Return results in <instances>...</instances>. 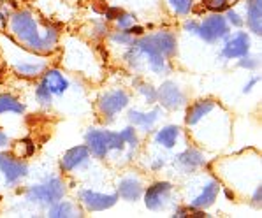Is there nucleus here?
Here are the masks:
<instances>
[{
    "label": "nucleus",
    "instance_id": "nucleus-18",
    "mask_svg": "<svg viewBox=\"0 0 262 218\" xmlns=\"http://www.w3.org/2000/svg\"><path fill=\"white\" fill-rule=\"evenodd\" d=\"M215 109V102L213 100H197L195 104H192L187 111V123L188 125H195L199 123L203 118H206L209 113Z\"/></svg>",
    "mask_w": 262,
    "mask_h": 218
},
{
    "label": "nucleus",
    "instance_id": "nucleus-2",
    "mask_svg": "<svg viewBox=\"0 0 262 218\" xmlns=\"http://www.w3.org/2000/svg\"><path fill=\"white\" fill-rule=\"evenodd\" d=\"M127 146V141L122 132L110 130H90L86 134V148L97 159H104L110 151H123Z\"/></svg>",
    "mask_w": 262,
    "mask_h": 218
},
{
    "label": "nucleus",
    "instance_id": "nucleus-33",
    "mask_svg": "<svg viewBox=\"0 0 262 218\" xmlns=\"http://www.w3.org/2000/svg\"><path fill=\"white\" fill-rule=\"evenodd\" d=\"M7 143H9V137H7V134H4V132L0 130V148L7 146Z\"/></svg>",
    "mask_w": 262,
    "mask_h": 218
},
{
    "label": "nucleus",
    "instance_id": "nucleus-9",
    "mask_svg": "<svg viewBox=\"0 0 262 218\" xmlns=\"http://www.w3.org/2000/svg\"><path fill=\"white\" fill-rule=\"evenodd\" d=\"M79 201L90 211H106L116 204L118 195H106V193H99L94 190H83L79 193Z\"/></svg>",
    "mask_w": 262,
    "mask_h": 218
},
{
    "label": "nucleus",
    "instance_id": "nucleus-36",
    "mask_svg": "<svg viewBox=\"0 0 262 218\" xmlns=\"http://www.w3.org/2000/svg\"><path fill=\"white\" fill-rule=\"evenodd\" d=\"M232 2H236V0H232Z\"/></svg>",
    "mask_w": 262,
    "mask_h": 218
},
{
    "label": "nucleus",
    "instance_id": "nucleus-26",
    "mask_svg": "<svg viewBox=\"0 0 262 218\" xmlns=\"http://www.w3.org/2000/svg\"><path fill=\"white\" fill-rule=\"evenodd\" d=\"M35 97H37V100L41 104H50L51 102V97H53V95H51V92L41 83L37 88H35Z\"/></svg>",
    "mask_w": 262,
    "mask_h": 218
},
{
    "label": "nucleus",
    "instance_id": "nucleus-30",
    "mask_svg": "<svg viewBox=\"0 0 262 218\" xmlns=\"http://www.w3.org/2000/svg\"><path fill=\"white\" fill-rule=\"evenodd\" d=\"M113 41L115 42H120V44H132V34H128L127 30H122V32H116L115 35H113Z\"/></svg>",
    "mask_w": 262,
    "mask_h": 218
},
{
    "label": "nucleus",
    "instance_id": "nucleus-21",
    "mask_svg": "<svg viewBox=\"0 0 262 218\" xmlns=\"http://www.w3.org/2000/svg\"><path fill=\"white\" fill-rule=\"evenodd\" d=\"M180 136V128L176 125H167V127L160 128L157 134V143L164 148H172L176 144V139Z\"/></svg>",
    "mask_w": 262,
    "mask_h": 218
},
{
    "label": "nucleus",
    "instance_id": "nucleus-24",
    "mask_svg": "<svg viewBox=\"0 0 262 218\" xmlns=\"http://www.w3.org/2000/svg\"><path fill=\"white\" fill-rule=\"evenodd\" d=\"M48 215L53 216V218H69V216H76L74 211V206L71 203H66V201H56L53 203V208H50Z\"/></svg>",
    "mask_w": 262,
    "mask_h": 218
},
{
    "label": "nucleus",
    "instance_id": "nucleus-14",
    "mask_svg": "<svg viewBox=\"0 0 262 218\" xmlns=\"http://www.w3.org/2000/svg\"><path fill=\"white\" fill-rule=\"evenodd\" d=\"M41 83L51 92V95H62L63 92H67V88H69L67 78L60 71H56V69H51V71L44 72Z\"/></svg>",
    "mask_w": 262,
    "mask_h": 218
},
{
    "label": "nucleus",
    "instance_id": "nucleus-23",
    "mask_svg": "<svg viewBox=\"0 0 262 218\" xmlns=\"http://www.w3.org/2000/svg\"><path fill=\"white\" fill-rule=\"evenodd\" d=\"M34 58H27L25 62H16L14 63V69L18 74L21 76H37L39 72L44 71L46 63L44 62H32Z\"/></svg>",
    "mask_w": 262,
    "mask_h": 218
},
{
    "label": "nucleus",
    "instance_id": "nucleus-3",
    "mask_svg": "<svg viewBox=\"0 0 262 218\" xmlns=\"http://www.w3.org/2000/svg\"><path fill=\"white\" fill-rule=\"evenodd\" d=\"M185 28H187L188 32H192V34L199 35V37L206 42H216L229 34L227 19L220 14L208 16V18L201 23L188 21V23H185Z\"/></svg>",
    "mask_w": 262,
    "mask_h": 218
},
{
    "label": "nucleus",
    "instance_id": "nucleus-4",
    "mask_svg": "<svg viewBox=\"0 0 262 218\" xmlns=\"http://www.w3.org/2000/svg\"><path fill=\"white\" fill-rule=\"evenodd\" d=\"M66 193V183L60 178H50L44 183L34 185L27 190V199L37 204H53Z\"/></svg>",
    "mask_w": 262,
    "mask_h": 218
},
{
    "label": "nucleus",
    "instance_id": "nucleus-19",
    "mask_svg": "<svg viewBox=\"0 0 262 218\" xmlns=\"http://www.w3.org/2000/svg\"><path fill=\"white\" fill-rule=\"evenodd\" d=\"M159 115H160L159 109H153V111H150V113L130 111V113H128V118H130V122L134 125H138V127H141L143 130L148 132L153 125H155L157 120H159Z\"/></svg>",
    "mask_w": 262,
    "mask_h": 218
},
{
    "label": "nucleus",
    "instance_id": "nucleus-1",
    "mask_svg": "<svg viewBox=\"0 0 262 218\" xmlns=\"http://www.w3.org/2000/svg\"><path fill=\"white\" fill-rule=\"evenodd\" d=\"M11 32L21 41L27 48L37 51V53H46L53 50L58 35L53 28H48L46 32L39 30V25L35 18L28 11H19L11 18Z\"/></svg>",
    "mask_w": 262,
    "mask_h": 218
},
{
    "label": "nucleus",
    "instance_id": "nucleus-15",
    "mask_svg": "<svg viewBox=\"0 0 262 218\" xmlns=\"http://www.w3.org/2000/svg\"><path fill=\"white\" fill-rule=\"evenodd\" d=\"M219 192H220V185L216 183V181H208V183L203 187V190L199 192V195L193 197L192 208H195V209H206V208H209V206H211L216 201V197H219Z\"/></svg>",
    "mask_w": 262,
    "mask_h": 218
},
{
    "label": "nucleus",
    "instance_id": "nucleus-8",
    "mask_svg": "<svg viewBox=\"0 0 262 218\" xmlns=\"http://www.w3.org/2000/svg\"><path fill=\"white\" fill-rule=\"evenodd\" d=\"M134 50L138 51V55L146 58L148 66H150V69L153 72H157V74H164V72L169 71L166 60H164L166 56L160 55L159 51H157L155 48L146 41V37L141 39V41H138V42H134Z\"/></svg>",
    "mask_w": 262,
    "mask_h": 218
},
{
    "label": "nucleus",
    "instance_id": "nucleus-35",
    "mask_svg": "<svg viewBox=\"0 0 262 218\" xmlns=\"http://www.w3.org/2000/svg\"><path fill=\"white\" fill-rule=\"evenodd\" d=\"M255 2H262V0H255Z\"/></svg>",
    "mask_w": 262,
    "mask_h": 218
},
{
    "label": "nucleus",
    "instance_id": "nucleus-20",
    "mask_svg": "<svg viewBox=\"0 0 262 218\" xmlns=\"http://www.w3.org/2000/svg\"><path fill=\"white\" fill-rule=\"evenodd\" d=\"M260 18H262V9H260V2H255V0H250L247 4V23L250 27V30L253 34L259 35L262 32V25H260Z\"/></svg>",
    "mask_w": 262,
    "mask_h": 218
},
{
    "label": "nucleus",
    "instance_id": "nucleus-32",
    "mask_svg": "<svg viewBox=\"0 0 262 218\" xmlns=\"http://www.w3.org/2000/svg\"><path fill=\"white\" fill-rule=\"evenodd\" d=\"M241 62H239V66L241 67H245V69H253V67H257V60H253V58H247V56H241Z\"/></svg>",
    "mask_w": 262,
    "mask_h": 218
},
{
    "label": "nucleus",
    "instance_id": "nucleus-16",
    "mask_svg": "<svg viewBox=\"0 0 262 218\" xmlns=\"http://www.w3.org/2000/svg\"><path fill=\"white\" fill-rule=\"evenodd\" d=\"M174 164L178 165L183 172H190V171H195L197 167H201V165L204 164V155L201 151L193 150H185L183 153H180L178 157H176Z\"/></svg>",
    "mask_w": 262,
    "mask_h": 218
},
{
    "label": "nucleus",
    "instance_id": "nucleus-12",
    "mask_svg": "<svg viewBox=\"0 0 262 218\" xmlns=\"http://www.w3.org/2000/svg\"><path fill=\"white\" fill-rule=\"evenodd\" d=\"M88 160H90V150L86 146H74L63 153L62 160H60V167L67 172L76 171V169L83 167Z\"/></svg>",
    "mask_w": 262,
    "mask_h": 218
},
{
    "label": "nucleus",
    "instance_id": "nucleus-25",
    "mask_svg": "<svg viewBox=\"0 0 262 218\" xmlns=\"http://www.w3.org/2000/svg\"><path fill=\"white\" fill-rule=\"evenodd\" d=\"M167 2H169V6L172 7V11H174L176 14L185 16V14L190 13L193 0H167Z\"/></svg>",
    "mask_w": 262,
    "mask_h": 218
},
{
    "label": "nucleus",
    "instance_id": "nucleus-28",
    "mask_svg": "<svg viewBox=\"0 0 262 218\" xmlns=\"http://www.w3.org/2000/svg\"><path fill=\"white\" fill-rule=\"evenodd\" d=\"M139 83V81H138ZM139 92L143 94L144 97H146V100L150 104H153L157 100V92L153 90L151 86H148V84H144V83H139Z\"/></svg>",
    "mask_w": 262,
    "mask_h": 218
},
{
    "label": "nucleus",
    "instance_id": "nucleus-5",
    "mask_svg": "<svg viewBox=\"0 0 262 218\" xmlns=\"http://www.w3.org/2000/svg\"><path fill=\"white\" fill-rule=\"evenodd\" d=\"M0 172L6 178L7 187H13L19 180H23L28 175V167L25 162L18 160L16 155L9 153H0Z\"/></svg>",
    "mask_w": 262,
    "mask_h": 218
},
{
    "label": "nucleus",
    "instance_id": "nucleus-27",
    "mask_svg": "<svg viewBox=\"0 0 262 218\" xmlns=\"http://www.w3.org/2000/svg\"><path fill=\"white\" fill-rule=\"evenodd\" d=\"M204 4H206L208 9L216 11V13L225 11L229 7V0H204Z\"/></svg>",
    "mask_w": 262,
    "mask_h": 218
},
{
    "label": "nucleus",
    "instance_id": "nucleus-13",
    "mask_svg": "<svg viewBox=\"0 0 262 218\" xmlns=\"http://www.w3.org/2000/svg\"><path fill=\"white\" fill-rule=\"evenodd\" d=\"M146 41L155 48L162 56H172L176 53V39L172 34L167 32H159V34L148 35Z\"/></svg>",
    "mask_w": 262,
    "mask_h": 218
},
{
    "label": "nucleus",
    "instance_id": "nucleus-34",
    "mask_svg": "<svg viewBox=\"0 0 262 218\" xmlns=\"http://www.w3.org/2000/svg\"><path fill=\"white\" fill-rule=\"evenodd\" d=\"M257 81H259V78H253L252 81H250V83L247 84V86H245V92H250V90H252V86H253V84H255Z\"/></svg>",
    "mask_w": 262,
    "mask_h": 218
},
{
    "label": "nucleus",
    "instance_id": "nucleus-31",
    "mask_svg": "<svg viewBox=\"0 0 262 218\" xmlns=\"http://www.w3.org/2000/svg\"><path fill=\"white\" fill-rule=\"evenodd\" d=\"M227 23L229 25H232V27H241L243 25V19H241V16L236 13V11H229L227 13Z\"/></svg>",
    "mask_w": 262,
    "mask_h": 218
},
{
    "label": "nucleus",
    "instance_id": "nucleus-29",
    "mask_svg": "<svg viewBox=\"0 0 262 218\" xmlns=\"http://www.w3.org/2000/svg\"><path fill=\"white\" fill-rule=\"evenodd\" d=\"M134 16H130V14H122L120 13L118 14V27H120V30H128L132 25H134Z\"/></svg>",
    "mask_w": 262,
    "mask_h": 218
},
{
    "label": "nucleus",
    "instance_id": "nucleus-22",
    "mask_svg": "<svg viewBox=\"0 0 262 218\" xmlns=\"http://www.w3.org/2000/svg\"><path fill=\"white\" fill-rule=\"evenodd\" d=\"M23 111H25V106L16 97H13L11 94H0V115H4V113L21 115Z\"/></svg>",
    "mask_w": 262,
    "mask_h": 218
},
{
    "label": "nucleus",
    "instance_id": "nucleus-11",
    "mask_svg": "<svg viewBox=\"0 0 262 218\" xmlns=\"http://www.w3.org/2000/svg\"><path fill=\"white\" fill-rule=\"evenodd\" d=\"M157 99L167 109H180L185 104L183 92L178 88V84L172 81H166L160 86V90L157 92Z\"/></svg>",
    "mask_w": 262,
    "mask_h": 218
},
{
    "label": "nucleus",
    "instance_id": "nucleus-17",
    "mask_svg": "<svg viewBox=\"0 0 262 218\" xmlns=\"http://www.w3.org/2000/svg\"><path fill=\"white\" fill-rule=\"evenodd\" d=\"M141 193H143V187H141V181L138 178L127 176L118 183V195L123 201L134 203V201H138L141 197Z\"/></svg>",
    "mask_w": 262,
    "mask_h": 218
},
{
    "label": "nucleus",
    "instance_id": "nucleus-7",
    "mask_svg": "<svg viewBox=\"0 0 262 218\" xmlns=\"http://www.w3.org/2000/svg\"><path fill=\"white\" fill-rule=\"evenodd\" d=\"M172 185L167 181H157L151 187H148V190L144 192V204L151 211H160L162 208H166L169 199H171Z\"/></svg>",
    "mask_w": 262,
    "mask_h": 218
},
{
    "label": "nucleus",
    "instance_id": "nucleus-10",
    "mask_svg": "<svg viewBox=\"0 0 262 218\" xmlns=\"http://www.w3.org/2000/svg\"><path fill=\"white\" fill-rule=\"evenodd\" d=\"M250 51V37L247 32H236L225 46L222 48V56L224 58H241V56H247Z\"/></svg>",
    "mask_w": 262,
    "mask_h": 218
},
{
    "label": "nucleus",
    "instance_id": "nucleus-6",
    "mask_svg": "<svg viewBox=\"0 0 262 218\" xmlns=\"http://www.w3.org/2000/svg\"><path fill=\"white\" fill-rule=\"evenodd\" d=\"M128 106V95L123 90H111L106 92L102 97L99 99V109L102 113L104 118L113 120L120 111H123Z\"/></svg>",
    "mask_w": 262,
    "mask_h": 218
}]
</instances>
